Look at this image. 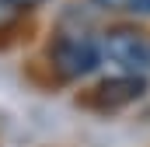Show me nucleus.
<instances>
[{
	"instance_id": "nucleus-1",
	"label": "nucleus",
	"mask_w": 150,
	"mask_h": 147,
	"mask_svg": "<svg viewBox=\"0 0 150 147\" xmlns=\"http://www.w3.org/2000/svg\"><path fill=\"white\" fill-rule=\"evenodd\" d=\"M101 53L105 49L94 39H87V35H63V39L52 42L49 60H52V70L59 74L63 81H80V77L98 70Z\"/></svg>"
},
{
	"instance_id": "nucleus-2",
	"label": "nucleus",
	"mask_w": 150,
	"mask_h": 147,
	"mask_svg": "<svg viewBox=\"0 0 150 147\" xmlns=\"http://www.w3.org/2000/svg\"><path fill=\"white\" fill-rule=\"evenodd\" d=\"M101 49L126 74H140V77L150 74V35H143V32H136V28H115V32L105 35Z\"/></svg>"
},
{
	"instance_id": "nucleus-3",
	"label": "nucleus",
	"mask_w": 150,
	"mask_h": 147,
	"mask_svg": "<svg viewBox=\"0 0 150 147\" xmlns=\"http://www.w3.org/2000/svg\"><path fill=\"white\" fill-rule=\"evenodd\" d=\"M143 91H147V77L122 74V77H108L94 88V102L101 109H122V105H133L136 98H143Z\"/></svg>"
},
{
	"instance_id": "nucleus-4",
	"label": "nucleus",
	"mask_w": 150,
	"mask_h": 147,
	"mask_svg": "<svg viewBox=\"0 0 150 147\" xmlns=\"http://www.w3.org/2000/svg\"><path fill=\"white\" fill-rule=\"evenodd\" d=\"M18 14H21V7H18V4H11V0H0V32H7V28L18 21Z\"/></svg>"
},
{
	"instance_id": "nucleus-5",
	"label": "nucleus",
	"mask_w": 150,
	"mask_h": 147,
	"mask_svg": "<svg viewBox=\"0 0 150 147\" xmlns=\"http://www.w3.org/2000/svg\"><path fill=\"white\" fill-rule=\"evenodd\" d=\"M129 14H143V18H150V0H129Z\"/></svg>"
},
{
	"instance_id": "nucleus-6",
	"label": "nucleus",
	"mask_w": 150,
	"mask_h": 147,
	"mask_svg": "<svg viewBox=\"0 0 150 147\" xmlns=\"http://www.w3.org/2000/svg\"><path fill=\"white\" fill-rule=\"evenodd\" d=\"M94 4H101L108 11H129V0H94Z\"/></svg>"
},
{
	"instance_id": "nucleus-7",
	"label": "nucleus",
	"mask_w": 150,
	"mask_h": 147,
	"mask_svg": "<svg viewBox=\"0 0 150 147\" xmlns=\"http://www.w3.org/2000/svg\"><path fill=\"white\" fill-rule=\"evenodd\" d=\"M11 4H18V7L25 11V7H38V4H45V0H11Z\"/></svg>"
}]
</instances>
